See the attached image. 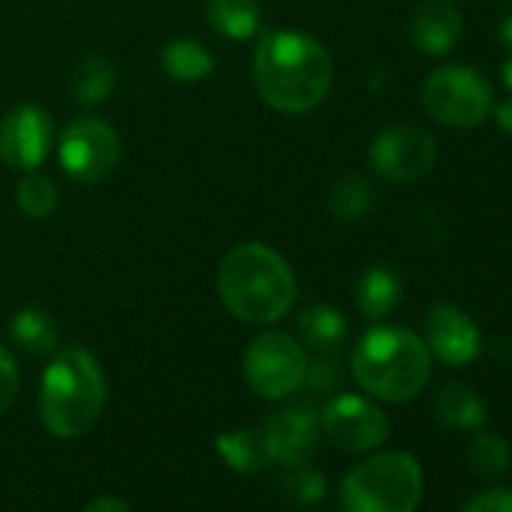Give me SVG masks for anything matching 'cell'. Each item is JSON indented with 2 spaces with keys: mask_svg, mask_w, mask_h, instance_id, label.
I'll return each instance as SVG.
<instances>
[{
  "mask_svg": "<svg viewBox=\"0 0 512 512\" xmlns=\"http://www.w3.org/2000/svg\"><path fill=\"white\" fill-rule=\"evenodd\" d=\"M335 82L329 49L299 31H269L253 55V85L260 97L284 112L305 115L317 109Z\"/></svg>",
  "mask_w": 512,
  "mask_h": 512,
  "instance_id": "6da1fadb",
  "label": "cell"
},
{
  "mask_svg": "<svg viewBox=\"0 0 512 512\" xmlns=\"http://www.w3.org/2000/svg\"><path fill=\"white\" fill-rule=\"evenodd\" d=\"M217 296L235 320L269 326L290 314L296 278L281 253L250 241L223 256L217 269Z\"/></svg>",
  "mask_w": 512,
  "mask_h": 512,
  "instance_id": "7a4b0ae2",
  "label": "cell"
},
{
  "mask_svg": "<svg viewBox=\"0 0 512 512\" xmlns=\"http://www.w3.org/2000/svg\"><path fill=\"white\" fill-rule=\"evenodd\" d=\"M353 377L377 401H413L431 377V350L404 326H377L353 350Z\"/></svg>",
  "mask_w": 512,
  "mask_h": 512,
  "instance_id": "3957f363",
  "label": "cell"
},
{
  "mask_svg": "<svg viewBox=\"0 0 512 512\" xmlns=\"http://www.w3.org/2000/svg\"><path fill=\"white\" fill-rule=\"evenodd\" d=\"M106 407V377L100 362L82 350H61L43 374L40 416L55 437H82L91 431Z\"/></svg>",
  "mask_w": 512,
  "mask_h": 512,
  "instance_id": "277c9868",
  "label": "cell"
},
{
  "mask_svg": "<svg viewBox=\"0 0 512 512\" xmlns=\"http://www.w3.org/2000/svg\"><path fill=\"white\" fill-rule=\"evenodd\" d=\"M422 488V467L410 452H377L341 479L338 506L341 512H416Z\"/></svg>",
  "mask_w": 512,
  "mask_h": 512,
  "instance_id": "5b68a950",
  "label": "cell"
},
{
  "mask_svg": "<svg viewBox=\"0 0 512 512\" xmlns=\"http://www.w3.org/2000/svg\"><path fill=\"white\" fill-rule=\"evenodd\" d=\"M419 97H422V109L437 124L455 130L479 127L494 112L491 82L479 70L464 64H449L428 73L419 88Z\"/></svg>",
  "mask_w": 512,
  "mask_h": 512,
  "instance_id": "8992f818",
  "label": "cell"
},
{
  "mask_svg": "<svg viewBox=\"0 0 512 512\" xmlns=\"http://www.w3.org/2000/svg\"><path fill=\"white\" fill-rule=\"evenodd\" d=\"M308 374V356L293 335L266 332L253 338L244 350V380L247 386L269 401H284L302 389Z\"/></svg>",
  "mask_w": 512,
  "mask_h": 512,
  "instance_id": "52a82bcc",
  "label": "cell"
},
{
  "mask_svg": "<svg viewBox=\"0 0 512 512\" xmlns=\"http://www.w3.org/2000/svg\"><path fill=\"white\" fill-rule=\"evenodd\" d=\"M58 157L70 178L82 184H97L115 172L121 160V139L109 121L82 115L70 121V127L64 130Z\"/></svg>",
  "mask_w": 512,
  "mask_h": 512,
  "instance_id": "ba28073f",
  "label": "cell"
},
{
  "mask_svg": "<svg viewBox=\"0 0 512 512\" xmlns=\"http://www.w3.org/2000/svg\"><path fill=\"white\" fill-rule=\"evenodd\" d=\"M437 160V142L431 133L413 124H392L371 142V169L392 181L410 184L431 172Z\"/></svg>",
  "mask_w": 512,
  "mask_h": 512,
  "instance_id": "9c48e42d",
  "label": "cell"
},
{
  "mask_svg": "<svg viewBox=\"0 0 512 512\" xmlns=\"http://www.w3.org/2000/svg\"><path fill=\"white\" fill-rule=\"evenodd\" d=\"M323 431L347 452L380 449L389 437L386 413L362 395H338L323 410Z\"/></svg>",
  "mask_w": 512,
  "mask_h": 512,
  "instance_id": "30bf717a",
  "label": "cell"
},
{
  "mask_svg": "<svg viewBox=\"0 0 512 512\" xmlns=\"http://www.w3.org/2000/svg\"><path fill=\"white\" fill-rule=\"evenodd\" d=\"M55 142L52 115L40 106H16L0 124V157L16 172H34L46 163Z\"/></svg>",
  "mask_w": 512,
  "mask_h": 512,
  "instance_id": "8fae6325",
  "label": "cell"
},
{
  "mask_svg": "<svg viewBox=\"0 0 512 512\" xmlns=\"http://www.w3.org/2000/svg\"><path fill=\"white\" fill-rule=\"evenodd\" d=\"M320 431H323V419L311 404L281 407L260 428L269 461L281 467L308 461L320 443Z\"/></svg>",
  "mask_w": 512,
  "mask_h": 512,
  "instance_id": "7c38bea8",
  "label": "cell"
},
{
  "mask_svg": "<svg viewBox=\"0 0 512 512\" xmlns=\"http://www.w3.org/2000/svg\"><path fill=\"white\" fill-rule=\"evenodd\" d=\"M425 344L431 356H437L443 365L464 368L479 356L482 335L464 308L452 302H437L425 317Z\"/></svg>",
  "mask_w": 512,
  "mask_h": 512,
  "instance_id": "4fadbf2b",
  "label": "cell"
},
{
  "mask_svg": "<svg viewBox=\"0 0 512 512\" xmlns=\"http://www.w3.org/2000/svg\"><path fill=\"white\" fill-rule=\"evenodd\" d=\"M464 34V16L452 0H425L410 16V43L428 58L449 55Z\"/></svg>",
  "mask_w": 512,
  "mask_h": 512,
  "instance_id": "5bb4252c",
  "label": "cell"
},
{
  "mask_svg": "<svg viewBox=\"0 0 512 512\" xmlns=\"http://www.w3.org/2000/svg\"><path fill=\"white\" fill-rule=\"evenodd\" d=\"M434 416L446 428L479 431L488 419V407L476 389L464 383H443L434 395Z\"/></svg>",
  "mask_w": 512,
  "mask_h": 512,
  "instance_id": "9a60e30c",
  "label": "cell"
},
{
  "mask_svg": "<svg viewBox=\"0 0 512 512\" xmlns=\"http://www.w3.org/2000/svg\"><path fill=\"white\" fill-rule=\"evenodd\" d=\"M401 302V278L386 266H371L356 281V305L368 320H386Z\"/></svg>",
  "mask_w": 512,
  "mask_h": 512,
  "instance_id": "2e32d148",
  "label": "cell"
},
{
  "mask_svg": "<svg viewBox=\"0 0 512 512\" xmlns=\"http://www.w3.org/2000/svg\"><path fill=\"white\" fill-rule=\"evenodd\" d=\"M205 22L226 40H250L260 31L263 13L256 0H205Z\"/></svg>",
  "mask_w": 512,
  "mask_h": 512,
  "instance_id": "e0dca14e",
  "label": "cell"
},
{
  "mask_svg": "<svg viewBox=\"0 0 512 512\" xmlns=\"http://www.w3.org/2000/svg\"><path fill=\"white\" fill-rule=\"evenodd\" d=\"M296 332L308 350H314L317 356H332L347 338V320L329 305H314L299 317Z\"/></svg>",
  "mask_w": 512,
  "mask_h": 512,
  "instance_id": "ac0fdd59",
  "label": "cell"
},
{
  "mask_svg": "<svg viewBox=\"0 0 512 512\" xmlns=\"http://www.w3.org/2000/svg\"><path fill=\"white\" fill-rule=\"evenodd\" d=\"M160 64H163V73L169 79L184 82V85L205 82L214 73V55L199 40H187V37L166 43Z\"/></svg>",
  "mask_w": 512,
  "mask_h": 512,
  "instance_id": "d6986e66",
  "label": "cell"
},
{
  "mask_svg": "<svg viewBox=\"0 0 512 512\" xmlns=\"http://www.w3.org/2000/svg\"><path fill=\"white\" fill-rule=\"evenodd\" d=\"M115 67L109 58L103 55H88L76 64L73 79H70V91L82 106H100L112 97L115 91Z\"/></svg>",
  "mask_w": 512,
  "mask_h": 512,
  "instance_id": "ffe728a7",
  "label": "cell"
},
{
  "mask_svg": "<svg viewBox=\"0 0 512 512\" xmlns=\"http://www.w3.org/2000/svg\"><path fill=\"white\" fill-rule=\"evenodd\" d=\"M217 452L238 473H260L269 464L263 434L256 428H235L217 437Z\"/></svg>",
  "mask_w": 512,
  "mask_h": 512,
  "instance_id": "44dd1931",
  "label": "cell"
},
{
  "mask_svg": "<svg viewBox=\"0 0 512 512\" xmlns=\"http://www.w3.org/2000/svg\"><path fill=\"white\" fill-rule=\"evenodd\" d=\"M13 341L31 356H49L58 347V326L43 308H22L13 317Z\"/></svg>",
  "mask_w": 512,
  "mask_h": 512,
  "instance_id": "7402d4cb",
  "label": "cell"
},
{
  "mask_svg": "<svg viewBox=\"0 0 512 512\" xmlns=\"http://www.w3.org/2000/svg\"><path fill=\"white\" fill-rule=\"evenodd\" d=\"M467 461L482 479H500L512 464V449L500 434L479 428L467 446Z\"/></svg>",
  "mask_w": 512,
  "mask_h": 512,
  "instance_id": "603a6c76",
  "label": "cell"
},
{
  "mask_svg": "<svg viewBox=\"0 0 512 512\" xmlns=\"http://www.w3.org/2000/svg\"><path fill=\"white\" fill-rule=\"evenodd\" d=\"M374 205V187L362 175H347L335 184L329 196V214L341 223H353L365 217Z\"/></svg>",
  "mask_w": 512,
  "mask_h": 512,
  "instance_id": "cb8c5ba5",
  "label": "cell"
},
{
  "mask_svg": "<svg viewBox=\"0 0 512 512\" xmlns=\"http://www.w3.org/2000/svg\"><path fill=\"white\" fill-rule=\"evenodd\" d=\"M16 199H19V208L34 217V220H46L49 214H55L58 208V187L52 178L40 175L37 169L34 172H25V178L19 181V190H16Z\"/></svg>",
  "mask_w": 512,
  "mask_h": 512,
  "instance_id": "d4e9b609",
  "label": "cell"
},
{
  "mask_svg": "<svg viewBox=\"0 0 512 512\" xmlns=\"http://www.w3.org/2000/svg\"><path fill=\"white\" fill-rule=\"evenodd\" d=\"M281 491L293 503L314 506L326 497V476L317 467H311L308 461H302V464L287 467V473L281 476Z\"/></svg>",
  "mask_w": 512,
  "mask_h": 512,
  "instance_id": "484cf974",
  "label": "cell"
},
{
  "mask_svg": "<svg viewBox=\"0 0 512 512\" xmlns=\"http://www.w3.org/2000/svg\"><path fill=\"white\" fill-rule=\"evenodd\" d=\"M461 512H512V488H485L473 494Z\"/></svg>",
  "mask_w": 512,
  "mask_h": 512,
  "instance_id": "4316f807",
  "label": "cell"
},
{
  "mask_svg": "<svg viewBox=\"0 0 512 512\" xmlns=\"http://www.w3.org/2000/svg\"><path fill=\"white\" fill-rule=\"evenodd\" d=\"M19 395V365L10 350L0 344V413H4Z\"/></svg>",
  "mask_w": 512,
  "mask_h": 512,
  "instance_id": "83f0119b",
  "label": "cell"
},
{
  "mask_svg": "<svg viewBox=\"0 0 512 512\" xmlns=\"http://www.w3.org/2000/svg\"><path fill=\"white\" fill-rule=\"evenodd\" d=\"M305 383H311L317 392H326L338 383V371H335V362H326L320 359L317 365H308V374H305Z\"/></svg>",
  "mask_w": 512,
  "mask_h": 512,
  "instance_id": "f1b7e54d",
  "label": "cell"
},
{
  "mask_svg": "<svg viewBox=\"0 0 512 512\" xmlns=\"http://www.w3.org/2000/svg\"><path fill=\"white\" fill-rule=\"evenodd\" d=\"M85 512H133L121 497H112V494H103V497H94Z\"/></svg>",
  "mask_w": 512,
  "mask_h": 512,
  "instance_id": "f546056e",
  "label": "cell"
},
{
  "mask_svg": "<svg viewBox=\"0 0 512 512\" xmlns=\"http://www.w3.org/2000/svg\"><path fill=\"white\" fill-rule=\"evenodd\" d=\"M497 40L506 46V52H512V0H506V7L500 13V22H497Z\"/></svg>",
  "mask_w": 512,
  "mask_h": 512,
  "instance_id": "4dcf8cb0",
  "label": "cell"
},
{
  "mask_svg": "<svg viewBox=\"0 0 512 512\" xmlns=\"http://www.w3.org/2000/svg\"><path fill=\"white\" fill-rule=\"evenodd\" d=\"M491 115L497 118V127H500L506 136H512V97H506L503 103H497Z\"/></svg>",
  "mask_w": 512,
  "mask_h": 512,
  "instance_id": "1f68e13d",
  "label": "cell"
},
{
  "mask_svg": "<svg viewBox=\"0 0 512 512\" xmlns=\"http://www.w3.org/2000/svg\"><path fill=\"white\" fill-rule=\"evenodd\" d=\"M500 82H503V88L512 94V52L503 58V64H500Z\"/></svg>",
  "mask_w": 512,
  "mask_h": 512,
  "instance_id": "d6a6232c",
  "label": "cell"
}]
</instances>
